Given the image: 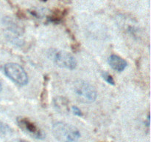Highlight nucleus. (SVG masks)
Instances as JSON below:
<instances>
[{
    "instance_id": "obj_8",
    "label": "nucleus",
    "mask_w": 151,
    "mask_h": 142,
    "mask_svg": "<svg viewBox=\"0 0 151 142\" xmlns=\"http://www.w3.org/2000/svg\"><path fill=\"white\" fill-rule=\"evenodd\" d=\"M13 133L11 127L6 123L0 121V137H7Z\"/></svg>"
},
{
    "instance_id": "obj_10",
    "label": "nucleus",
    "mask_w": 151,
    "mask_h": 142,
    "mask_svg": "<svg viewBox=\"0 0 151 142\" xmlns=\"http://www.w3.org/2000/svg\"><path fill=\"white\" fill-rule=\"evenodd\" d=\"M72 112L74 113V115H77V116H79V117L83 116L82 111H81V109H80L78 107V106H72Z\"/></svg>"
},
{
    "instance_id": "obj_13",
    "label": "nucleus",
    "mask_w": 151,
    "mask_h": 142,
    "mask_svg": "<svg viewBox=\"0 0 151 142\" xmlns=\"http://www.w3.org/2000/svg\"><path fill=\"white\" fill-rule=\"evenodd\" d=\"M1 90H2V84H1V81H0V91H1Z\"/></svg>"
},
{
    "instance_id": "obj_1",
    "label": "nucleus",
    "mask_w": 151,
    "mask_h": 142,
    "mask_svg": "<svg viewBox=\"0 0 151 142\" xmlns=\"http://www.w3.org/2000/svg\"><path fill=\"white\" fill-rule=\"evenodd\" d=\"M52 130L55 138L60 142H77L81 138V133L77 127L62 121L55 123Z\"/></svg>"
},
{
    "instance_id": "obj_6",
    "label": "nucleus",
    "mask_w": 151,
    "mask_h": 142,
    "mask_svg": "<svg viewBox=\"0 0 151 142\" xmlns=\"http://www.w3.org/2000/svg\"><path fill=\"white\" fill-rule=\"evenodd\" d=\"M109 64L112 69L117 72H122L128 67V63L125 59L114 54L109 58Z\"/></svg>"
},
{
    "instance_id": "obj_9",
    "label": "nucleus",
    "mask_w": 151,
    "mask_h": 142,
    "mask_svg": "<svg viewBox=\"0 0 151 142\" xmlns=\"http://www.w3.org/2000/svg\"><path fill=\"white\" fill-rule=\"evenodd\" d=\"M102 77H103V79L108 83V84H111V85H114L115 81L113 77L111 76V75L109 73L107 72H102Z\"/></svg>"
},
{
    "instance_id": "obj_4",
    "label": "nucleus",
    "mask_w": 151,
    "mask_h": 142,
    "mask_svg": "<svg viewBox=\"0 0 151 142\" xmlns=\"http://www.w3.org/2000/svg\"><path fill=\"white\" fill-rule=\"evenodd\" d=\"M4 72L10 80L18 85L24 86L27 84V74L25 70L18 64H6L4 67Z\"/></svg>"
},
{
    "instance_id": "obj_11",
    "label": "nucleus",
    "mask_w": 151,
    "mask_h": 142,
    "mask_svg": "<svg viewBox=\"0 0 151 142\" xmlns=\"http://www.w3.org/2000/svg\"><path fill=\"white\" fill-rule=\"evenodd\" d=\"M11 142H27L24 140H22V139H15V140L12 141Z\"/></svg>"
},
{
    "instance_id": "obj_3",
    "label": "nucleus",
    "mask_w": 151,
    "mask_h": 142,
    "mask_svg": "<svg viewBox=\"0 0 151 142\" xmlns=\"http://www.w3.org/2000/svg\"><path fill=\"white\" fill-rule=\"evenodd\" d=\"M49 56L57 66L67 70H74L77 67V61L71 53L61 50L52 49Z\"/></svg>"
},
{
    "instance_id": "obj_7",
    "label": "nucleus",
    "mask_w": 151,
    "mask_h": 142,
    "mask_svg": "<svg viewBox=\"0 0 151 142\" xmlns=\"http://www.w3.org/2000/svg\"><path fill=\"white\" fill-rule=\"evenodd\" d=\"M53 104L56 110L60 113L66 114L70 111L69 101L66 98L63 96H57L53 99Z\"/></svg>"
},
{
    "instance_id": "obj_12",
    "label": "nucleus",
    "mask_w": 151,
    "mask_h": 142,
    "mask_svg": "<svg viewBox=\"0 0 151 142\" xmlns=\"http://www.w3.org/2000/svg\"><path fill=\"white\" fill-rule=\"evenodd\" d=\"M147 126H149L150 125V115H149V114L148 115H147Z\"/></svg>"
},
{
    "instance_id": "obj_5",
    "label": "nucleus",
    "mask_w": 151,
    "mask_h": 142,
    "mask_svg": "<svg viewBox=\"0 0 151 142\" xmlns=\"http://www.w3.org/2000/svg\"><path fill=\"white\" fill-rule=\"evenodd\" d=\"M16 122L19 128L31 137L36 139H43L45 137L42 130L29 118L18 117L16 118Z\"/></svg>"
},
{
    "instance_id": "obj_2",
    "label": "nucleus",
    "mask_w": 151,
    "mask_h": 142,
    "mask_svg": "<svg viewBox=\"0 0 151 142\" xmlns=\"http://www.w3.org/2000/svg\"><path fill=\"white\" fill-rule=\"evenodd\" d=\"M73 89L78 100L83 103H92L97 99V93L96 89L84 80H76L74 82Z\"/></svg>"
}]
</instances>
